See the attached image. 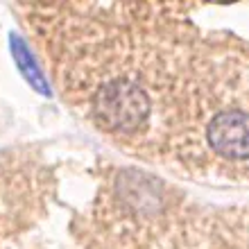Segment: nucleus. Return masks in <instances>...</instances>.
<instances>
[{
	"label": "nucleus",
	"instance_id": "nucleus-2",
	"mask_svg": "<svg viewBox=\"0 0 249 249\" xmlns=\"http://www.w3.org/2000/svg\"><path fill=\"white\" fill-rule=\"evenodd\" d=\"M211 143L227 157H249V116L245 113H222L211 124Z\"/></svg>",
	"mask_w": 249,
	"mask_h": 249
},
{
	"label": "nucleus",
	"instance_id": "nucleus-1",
	"mask_svg": "<svg viewBox=\"0 0 249 249\" xmlns=\"http://www.w3.org/2000/svg\"><path fill=\"white\" fill-rule=\"evenodd\" d=\"M98 111L105 123L120 129H131L147 116V100L136 86L127 82H113L98 95Z\"/></svg>",
	"mask_w": 249,
	"mask_h": 249
}]
</instances>
